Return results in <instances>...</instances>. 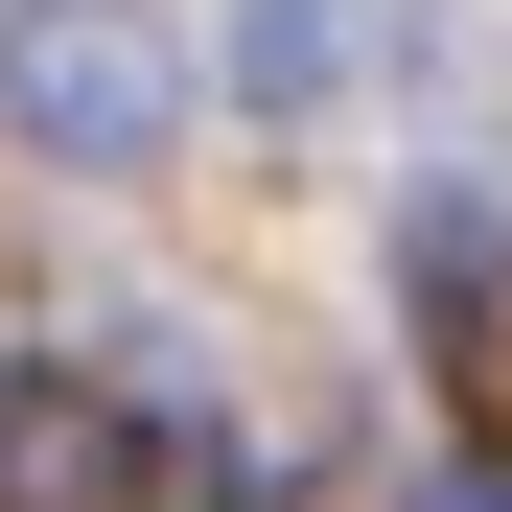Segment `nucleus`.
<instances>
[{"mask_svg": "<svg viewBox=\"0 0 512 512\" xmlns=\"http://www.w3.org/2000/svg\"><path fill=\"white\" fill-rule=\"evenodd\" d=\"M0 140L70 163V187H140L187 140V47L163 0H0Z\"/></svg>", "mask_w": 512, "mask_h": 512, "instance_id": "1", "label": "nucleus"}, {"mask_svg": "<svg viewBox=\"0 0 512 512\" xmlns=\"http://www.w3.org/2000/svg\"><path fill=\"white\" fill-rule=\"evenodd\" d=\"M0 512H140V419L94 373H0Z\"/></svg>", "mask_w": 512, "mask_h": 512, "instance_id": "2", "label": "nucleus"}, {"mask_svg": "<svg viewBox=\"0 0 512 512\" xmlns=\"http://www.w3.org/2000/svg\"><path fill=\"white\" fill-rule=\"evenodd\" d=\"M396 303L443 326V350H489V326H512V187H489V163H443V187L396 210Z\"/></svg>", "mask_w": 512, "mask_h": 512, "instance_id": "3", "label": "nucleus"}, {"mask_svg": "<svg viewBox=\"0 0 512 512\" xmlns=\"http://www.w3.org/2000/svg\"><path fill=\"white\" fill-rule=\"evenodd\" d=\"M350 24H373V0H233V94H256V117H326Z\"/></svg>", "mask_w": 512, "mask_h": 512, "instance_id": "4", "label": "nucleus"}, {"mask_svg": "<svg viewBox=\"0 0 512 512\" xmlns=\"http://www.w3.org/2000/svg\"><path fill=\"white\" fill-rule=\"evenodd\" d=\"M396 512H512V443H443V466H419Z\"/></svg>", "mask_w": 512, "mask_h": 512, "instance_id": "5", "label": "nucleus"}]
</instances>
